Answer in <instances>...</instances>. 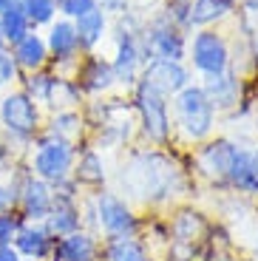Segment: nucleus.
I'll use <instances>...</instances> for the list:
<instances>
[{"instance_id":"obj_1","label":"nucleus","mask_w":258,"mask_h":261,"mask_svg":"<svg viewBox=\"0 0 258 261\" xmlns=\"http://www.w3.org/2000/svg\"><path fill=\"white\" fill-rule=\"evenodd\" d=\"M119 179L128 185V202L142 199L145 204H168L185 190V173L159 150L134 153Z\"/></svg>"},{"instance_id":"obj_2","label":"nucleus","mask_w":258,"mask_h":261,"mask_svg":"<svg viewBox=\"0 0 258 261\" xmlns=\"http://www.w3.org/2000/svg\"><path fill=\"white\" fill-rule=\"evenodd\" d=\"M91 202V233H97L102 242L108 239H139L145 233V224L134 204L116 190H94L88 193Z\"/></svg>"},{"instance_id":"obj_3","label":"nucleus","mask_w":258,"mask_h":261,"mask_svg":"<svg viewBox=\"0 0 258 261\" xmlns=\"http://www.w3.org/2000/svg\"><path fill=\"white\" fill-rule=\"evenodd\" d=\"M216 119H219V114L210 105L207 94L201 91V85L190 83L176 97H170V122H173V134H179L182 142H207L216 130Z\"/></svg>"},{"instance_id":"obj_4","label":"nucleus","mask_w":258,"mask_h":261,"mask_svg":"<svg viewBox=\"0 0 258 261\" xmlns=\"http://www.w3.org/2000/svg\"><path fill=\"white\" fill-rule=\"evenodd\" d=\"M0 130L14 150H29V145L43 134V108L23 88L0 97Z\"/></svg>"},{"instance_id":"obj_5","label":"nucleus","mask_w":258,"mask_h":261,"mask_svg":"<svg viewBox=\"0 0 258 261\" xmlns=\"http://www.w3.org/2000/svg\"><path fill=\"white\" fill-rule=\"evenodd\" d=\"M77 150H80V145H74V142L57 139L51 134H40L26 150V168L37 179H43V182L60 185L65 179H71Z\"/></svg>"},{"instance_id":"obj_6","label":"nucleus","mask_w":258,"mask_h":261,"mask_svg":"<svg viewBox=\"0 0 258 261\" xmlns=\"http://www.w3.org/2000/svg\"><path fill=\"white\" fill-rule=\"evenodd\" d=\"M134 111L139 119V134L148 139L153 148L168 145L173 137V122H170V99L153 91L148 83L134 85Z\"/></svg>"},{"instance_id":"obj_7","label":"nucleus","mask_w":258,"mask_h":261,"mask_svg":"<svg viewBox=\"0 0 258 261\" xmlns=\"http://www.w3.org/2000/svg\"><path fill=\"white\" fill-rule=\"evenodd\" d=\"M20 83H23V91L40 105V108H48V111H65V108H77L83 102V91L74 80L63 77L57 71H34V74H20Z\"/></svg>"},{"instance_id":"obj_8","label":"nucleus","mask_w":258,"mask_h":261,"mask_svg":"<svg viewBox=\"0 0 258 261\" xmlns=\"http://www.w3.org/2000/svg\"><path fill=\"white\" fill-rule=\"evenodd\" d=\"M241 148L236 139H227V137H210L207 142L196 145V153H193V168L201 179H207L210 185L216 188H227V176H230L233 165L239 159Z\"/></svg>"},{"instance_id":"obj_9","label":"nucleus","mask_w":258,"mask_h":261,"mask_svg":"<svg viewBox=\"0 0 258 261\" xmlns=\"http://www.w3.org/2000/svg\"><path fill=\"white\" fill-rule=\"evenodd\" d=\"M187 60H190V65H193L201 77L221 74L233 65L230 43L216 29H199L193 34V40L187 43Z\"/></svg>"},{"instance_id":"obj_10","label":"nucleus","mask_w":258,"mask_h":261,"mask_svg":"<svg viewBox=\"0 0 258 261\" xmlns=\"http://www.w3.org/2000/svg\"><path fill=\"white\" fill-rule=\"evenodd\" d=\"M139 43H142V51L148 60H176V63H185L187 60V37L182 29H176L165 14L153 17L148 26H142L139 34Z\"/></svg>"},{"instance_id":"obj_11","label":"nucleus","mask_w":258,"mask_h":261,"mask_svg":"<svg viewBox=\"0 0 258 261\" xmlns=\"http://www.w3.org/2000/svg\"><path fill=\"white\" fill-rule=\"evenodd\" d=\"M54 204V185L43 182L20 165L17 170V213L23 222H43Z\"/></svg>"},{"instance_id":"obj_12","label":"nucleus","mask_w":258,"mask_h":261,"mask_svg":"<svg viewBox=\"0 0 258 261\" xmlns=\"http://www.w3.org/2000/svg\"><path fill=\"white\" fill-rule=\"evenodd\" d=\"M139 34L142 32L116 29V51H114V60H111V68H114L116 83H122V85L139 83L142 65L148 63V57L142 51V43H139Z\"/></svg>"},{"instance_id":"obj_13","label":"nucleus","mask_w":258,"mask_h":261,"mask_svg":"<svg viewBox=\"0 0 258 261\" xmlns=\"http://www.w3.org/2000/svg\"><path fill=\"white\" fill-rule=\"evenodd\" d=\"M142 83H148L153 91H159L162 97H176V94L190 85V68L185 63H176V60H148L142 65V74H139Z\"/></svg>"},{"instance_id":"obj_14","label":"nucleus","mask_w":258,"mask_h":261,"mask_svg":"<svg viewBox=\"0 0 258 261\" xmlns=\"http://www.w3.org/2000/svg\"><path fill=\"white\" fill-rule=\"evenodd\" d=\"M43 37H45V46H48V63H54V68L77 65V60H80L83 51H80V40H77L74 20L57 17Z\"/></svg>"},{"instance_id":"obj_15","label":"nucleus","mask_w":258,"mask_h":261,"mask_svg":"<svg viewBox=\"0 0 258 261\" xmlns=\"http://www.w3.org/2000/svg\"><path fill=\"white\" fill-rule=\"evenodd\" d=\"M77 74H74V83L80 85V91L88 94V97H99V94H108L116 85L114 68H111V60L99 57V54H85L77 60Z\"/></svg>"},{"instance_id":"obj_16","label":"nucleus","mask_w":258,"mask_h":261,"mask_svg":"<svg viewBox=\"0 0 258 261\" xmlns=\"http://www.w3.org/2000/svg\"><path fill=\"white\" fill-rule=\"evenodd\" d=\"M201 91L207 94L216 114L233 111V108H239V102H244V85H241V77L233 68H227L221 74L201 77Z\"/></svg>"},{"instance_id":"obj_17","label":"nucleus","mask_w":258,"mask_h":261,"mask_svg":"<svg viewBox=\"0 0 258 261\" xmlns=\"http://www.w3.org/2000/svg\"><path fill=\"white\" fill-rule=\"evenodd\" d=\"M48 261H102V239L91 230L60 236Z\"/></svg>"},{"instance_id":"obj_18","label":"nucleus","mask_w":258,"mask_h":261,"mask_svg":"<svg viewBox=\"0 0 258 261\" xmlns=\"http://www.w3.org/2000/svg\"><path fill=\"white\" fill-rule=\"evenodd\" d=\"M54 244H57V236L48 233L43 222H20L17 233H14L12 247L17 250L20 258H29V261H48V258H51Z\"/></svg>"},{"instance_id":"obj_19","label":"nucleus","mask_w":258,"mask_h":261,"mask_svg":"<svg viewBox=\"0 0 258 261\" xmlns=\"http://www.w3.org/2000/svg\"><path fill=\"white\" fill-rule=\"evenodd\" d=\"M71 179L83 188V193H94V190L105 188L108 170H105V159H102V153H99V148L83 145V148L77 150V162H74Z\"/></svg>"},{"instance_id":"obj_20","label":"nucleus","mask_w":258,"mask_h":261,"mask_svg":"<svg viewBox=\"0 0 258 261\" xmlns=\"http://www.w3.org/2000/svg\"><path fill=\"white\" fill-rule=\"evenodd\" d=\"M210 230L204 213L201 210H190V207H179L173 216L168 219V233H170V244H196L201 242Z\"/></svg>"},{"instance_id":"obj_21","label":"nucleus","mask_w":258,"mask_h":261,"mask_svg":"<svg viewBox=\"0 0 258 261\" xmlns=\"http://www.w3.org/2000/svg\"><path fill=\"white\" fill-rule=\"evenodd\" d=\"M14 65L20 68V74H34V71H43L48 65V46H45V37L40 32H32L26 37L14 43L9 48Z\"/></svg>"},{"instance_id":"obj_22","label":"nucleus","mask_w":258,"mask_h":261,"mask_svg":"<svg viewBox=\"0 0 258 261\" xmlns=\"http://www.w3.org/2000/svg\"><path fill=\"white\" fill-rule=\"evenodd\" d=\"M85 130H88L85 114H80L77 108L54 111V114H48V119L43 122V134H51V137L65 139V142H74V145H80L85 139Z\"/></svg>"},{"instance_id":"obj_23","label":"nucleus","mask_w":258,"mask_h":261,"mask_svg":"<svg viewBox=\"0 0 258 261\" xmlns=\"http://www.w3.org/2000/svg\"><path fill=\"white\" fill-rule=\"evenodd\" d=\"M74 29H77L80 51L91 54L105 40V34H108V14H105L99 6L91 9V12H85L83 17L74 20Z\"/></svg>"},{"instance_id":"obj_24","label":"nucleus","mask_w":258,"mask_h":261,"mask_svg":"<svg viewBox=\"0 0 258 261\" xmlns=\"http://www.w3.org/2000/svg\"><path fill=\"white\" fill-rule=\"evenodd\" d=\"M239 0H190V29H210L230 17Z\"/></svg>"},{"instance_id":"obj_25","label":"nucleus","mask_w":258,"mask_h":261,"mask_svg":"<svg viewBox=\"0 0 258 261\" xmlns=\"http://www.w3.org/2000/svg\"><path fill=\"white\" fill-rule=\"evenodd\" d=\"M102 261H153L145 239H108L102 242Z\"/></svg>"},{"instance_id":"obj_26","label":"nucleus","mask_w":258,"mask_h":261,"mask_svg":"<svg viewBox=\"0 0 258 261\" xmlns=\"http://www.w3.org/2000/svg\"><path fill=\"white\" fill-rule=\"evenodd\" d=\"M0 29H3V37H6L9 48H12L14 43H20V40L26 37V34H32V32H34L20 3H12V6L6 9V12L0 14Z\"/></svg>"},{"instance_id":"obj_27","label":"nucleus","mask_w":258,"mask_h":261,"mask_svg":"<svg viewBox=\"0 0 258 261\" xmlns=\"http://www.w3.org/2000/svg\"><path fill=\"white\" fill-rule=\"evenodd\" d=\"M23 6V12H26L29 23H32V29L37 32V29H48L54 23V20L60 17L57 12V0H23L20 3Z\"/></svg>"},{"instance_id":"obj_28","label":"nucleus","mask_w":258,"mask_h":261,"mask_svg":"<svg viewBox=\"0 0 258 261\" xmlns=\"http://www.w3.org/2000/svg\"><path fill=\"white\" fill-rule=\"evenodd\" d=\"M17 170H0V213H17Z\"/></svg>"},{"instance_id":"obj_29","label":"nucleus","mask_w":258,"mask_h":261,"mask_svg":"<svg viewBox=\"0 0 258 261\" xmlns=\"http://www.w3.org/2000/svg\"><path fill=\"white\" fill-rule=\"evenodd\" d=\"M91 9H97V0H57L60 17H68V20L83 17V14L91 12Z\"/></svg>"},{"instance_id":"obj_30","label":"nucleus","mask_w":258,"mask_h":261,"mask_svg":"<svg viewBox=\"0 0 258 261\" xmlns=\"http://www.w3.org/2000/svg\"><path fill=\"white\" fill-rule=\"evenodd\" d=\"M20 83V68L14 65L12 54L9 51H0V91L9 88V85Z\"/></svg>"},{"instance_id":"obj_31","label":"nucleus","mask_w":258,"mask_h":261,"mask_svg":"<svg viewBox=\"0 0 258 261\" xmlns=\"http://www.w3.org/2000/svg\"><path fill=\"white\" fill-rule=\"evenodd\" d=\"M20 213H0V247H9L14 242V233L20 227Z\"/></svg>"},{"instance_id":"obj_32","label":"nucleus","mask_w":258,"mask_h":261,"mask_svg":"<svg viewBox=\"0 0 258 261\" xmlns=\"http://www.w3.org/2000/svg\"><path fill=\"white\" fill-rule=\"evenodd\" d=\"M97 6L105 14H125L128 12V0H97Z\"/></svg>"},{"instance_id":"obj_33","label":"nucleus","mask_w":258,"mask_h":261,"mask_svg":"<svg viewBox=\"0 0 258 261\" xmlns=\"http://www.w3.org/2000/svg\"><path fill=\"white\" fill-rule=\"evenodd\" d=\"M239 3L247 9V14H258V0H239Z\"/></svg>"},{"instance_id":"obj_34","label":"nucleus","mask_w":258,"mask_h":261,"mask_svg":"<svg viewBox=\"0 0 258 261\" xmlns=\"http://www.w3.org/2000/svg\"><path fill=\"white\" fill-rule=\"evenodd\" d=\"M250 57H252V65L258 68V32H255V40H252V51H250Z\"/></svg>"},{"instance_id":"obj_35","label":"nucleus","mask_w":258,"mask_h":261,"mask_svg":"<svg viewBox=\"0 0 258 261\" xmlns=\"http://www.w3.org/2000/svg\"><path fill=\"white\" fill-rule=\"evenodd\" d=\"M0 51H9V43H6V37H3V29H0Z\"/></svg>"},{"instance_id":"obj_36","label":"nucleus","mask_w":258,"mask_h":261,"mask_svg":"<svg viewBox=\"0 0 258 261\" xmlns=\"http://www.w3.org/2000/svg\"><path fill=\"white\" fill-rule=\"evenodd\" d=\"M12 3H14V0H0V14L6 12V9H9V6H12Z\"/></svg>"},{"instance_id":"obj_37","label":"nucleus","mask_w":258,"mask_h":261,"mask_svg":"<svg viewBox=\"0 0 258 261\" xmlns=\"http://www.w3.org/2000/svg\"><path fill=\"white\" fill-rule=\"evenodd\" d=\"M252 153H255V162H258V148H252Z\"/></svg>"},{"instance_id":"obj_38","label":"nucleus","mask_w":258,"mask_h":261,"mask_svg":"<svg viewBox=\"0 0 258 261\" xmlns=\"http://www.w3.org/2000/svg\"><path fill=\"white\" fill-rule=\"evenodd\" d=\"M14 3H23V0H14Z\"/></svg>"},{"instance_id":"obj_39","label":"nucleus","mask_w":258,"mask_h":261,"mask_svg":"<svg viewBox=\"0 0 258 261\" xmlns=\"http://www.w3.org/2000/svg\"><path fill=\"white\" fill-rule=\"evenodd\" d=\"M20 261H29V258H20Z\"/></svg>"},{"instance_id":"obj_40","label":"nucleus","mask_w":258,"mask_h":261,"mask_svg":"<svg viewBox=\"0 0 258 261\" xmlns=\"http://www.w3.org/2000/svg\"><path fill=\"white\" fill-rule=\"evenodd\" d=\"M185 3H190V0H185Z\"/></svg>"}]
</instances>
